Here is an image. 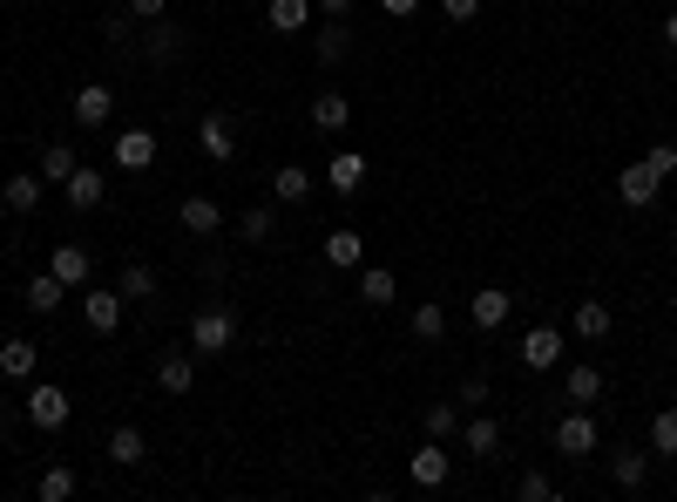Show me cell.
Returning a JSON list of instances; mask_svg holds the SVG:
<instances>
[{
  "instance_id": "9c48e42d",
  "label": "cell",
  "mask_w": 677,
  "mask_h": 502,
  "mask_svg": "<svg viewBox=\"0 0 677 502\" xmlns=\"http://www.w3.org/2000/svg\"><path fill=\"white\" fill-rule=\"evenodd\" d=\"M156 164V130H115V170H149Z\"/></svg>"
},
{
  "instance_id": "8d00e7d4",
  "label": "cell",
  "mask_w": 677,
  "mask_h": 502,
  "mask_svg": "<svg viewBox=\"0 0 677 502\" xmlns=\"http://www.w3.org/2000/svg\"><path fill=\"white\" fill-rule=\"evenodd\" d=\"M42 177H48V183H68V177H75V149H68V143H48V149H42Z\"/></svg>"
},
{
  "instance_id": "44dd1931",
  "label": "cell",
  "mask_w": 677,
  "mask_h": 502,
  "mask_svg": "<svg viewBox=\"0 0 677 502\" xmlns=\"http://www.w3.org/2000/svg\"><path fill=\"white\" fill-rule=\"evenodd\" d=\"M326 183L339 190V198H352V190L366 183V157H360V149H332V164H326Z\"/></svg>"
},
{
  "instance_id": "f35d334b",
  "label": "cell",
  "mask_w": 677,
  "mask_h": 502,
  "mask_svg": "<svg viewBox=\"0 0 677 502\" xmlns=\"http://www.w3.org/2000/svg\"><path fill=\"white\" fill-rule=\"evenodd\" d=\"M488 394H495V388H488V373H467L461 388H454V401H461V408H482Z\"/></svg>"
},
{
  "instance_id": "60d3db41",
  "label": "cell",
  "mask_w": 677,
  "mask_h": 502,
  "mask_svg": "<svg viewBox=\"0 0 677 502\" xmlns=\"http://www.w3.org/2000/svg\"><path fill=\"white\" fill-rule=\"evenodd\" d=\"M644 164H651L657 177H677V143H651V149H644Z\"/></svg>"
},
{
  "instance_id": "ba28073f",
  "label": "cell",
  "mask_w": 677,
  "mask_h": 502,
  "mask_svg": "<svg viewBox=\"0 0 677 502\" xmlns=\"http://www.w3.org/2000/svg\"><path fill=\"white\" fill-rule=\"evenodd\" d=\"M196 149H204L211 164H230V157H237V130H230V115H217V109H211L204 123H196Z\"/></svg>"
},
{
  "instance_id": "8992f818",
  "label": "cell",
  "mask_w": 677,
  "mask_h": 502,
  "mask_svg": "<svg viewBox=\"0 0 677 502\" xmlns=\"http://www.w3.org/2000/svg\"><path fill=\"white\" fill-rule=\"evenodd\" d=\"M508 313H515V292H501V286H482L467 299V320L482 326V333H501L508 326Z\"/></svg>"
},
{
  "instance_id": "ffe728a7",
  "label": "cell",
  "mask_w": 677,
  "mask_h": 502,
  "mask_svg": "<svg viewBox=\"0 0 677 502\" xmlns=\"http://www.w3.org/2000/svg\"><path fill=\"white\" fill-rule=\"evenodd\" d=\"M346 123H352V102H346L339 89H318V96H312V130H326V136H339Z\"/></svg>"
},
{
  "instance_id": "d6986e66",
  "label": "cell",
  "mask_w": 677,
  "mask_h": 502,
  "mask_svg": "<svg viewBox=\"0 0 677 502\" xmlns=\"http://www.w3.org/2000/svg\"><path fill=\"white\" fill-rule=\"evenodd\" d=\"M156 388H163L170 401H183L196 388V360L190 354H163V360H156Z\"/></svg>"
},
{
  "instance_id": "b9f144b4",
  "label": "cell",
  "mask_w": 677,
  "mask_h": 502,
  "mask_svg": "<svg viewBox=\"0 0 677 502\" xmlns=\"http://www.w3.org/2000/svg\"><path fill=\"white\" fill-rule=\"evenodd\" d=\"M170 0H129V21H163Z\"/></svg>"
},
{
  "instance_id": "5bb4252c",
  "label": "cell",
  "mask_w": 677,
  "mask_h": 502,
  "mask_svg": "<svg viewBox=\"0 0 677 502\" xmlns=\"http://www.w3.org/2000/svg\"><path fill=\"white\" fill-rule=\"evenodd\" d=\"M143 48H149V62H177L190 48V34L177 21H143Z\"/></svg>"
},
{
  "instance_id": "6da1fadb",
  "label": "cell",
  "mask_w": 677,
  "mask_h": 502,
  "mask_svg": "<svg viewBox=\"0 0 677 502\" xmlns=\"http://www.w3.org/2000/svg\"><path fill=\"white\" fill-rule=\"evenodd\" d=\"M230 339H237V320H230V305H196V320H190V354H230Z\"/></svg>"
},
{
  "instance_id": "d6a6232c",
  "label": "cell",
  "mask_w": 677,
  "mask_h": 502,
  "mask_svg": "<svg viewBox=\"0 0 677 502\" xmlns=\"http://www.w3.org/2000/svg\"><path fill=\"white\" fill-rule=\"evenodd\" d=\"M414 339L420 346H441L448 339V305H414Z\"/></svg>"
},
{
  "instance_id": "277c9868",
  "label": "cell",
  "mask_w": 677,
  "mask_h": 502,
  "mask_svg": "<svg viewBox=\"0 0 677 502\" xmlns=\"http://www.w3.org/2000/svg\"><path fill=\"white\" fill-rule=\"evenodd\" d=\"M27 421H34V428H61V421H68V388L34 380V388H27Z\"/></svg>"
},
{
  "instance_id": "d590c367",
  "label": "cell",
  "mask_w": 677,
  "mask_h": 502,
  "mask_svg": "<svg viewBox=\"0 0 677 502\" xmlns=\"http://www.w3.org/2000/svg\"><path fill=\"white\" fill-rule=\"evenodd\" d=\"M427 435H433V442H454V435H461V401H433V408H427Z\"/></svg>"
},
{
  "instance_id": "4dcf8cb0",
  "label": "cell",
  "mask_w": 677,
  "mask_h": 502,
  "mask_svg": "<svg viewBox=\"0 0 677 502\" xmlns=\"http://www.w3.org/2000/svg\"><path fill=\"white\" fill-rule=\"evenodd\" d=\"M271 198H278V204H305V198H312V170H298V164H285V170H278V177H271Z\"/></svg>"
},
{
  "instance_id": "8fae6325",
  "label": "cell",
  "mask_w": 677,
  "mask_h": 502,
  "mask_svg": "<svg viewBox=\"0 0 677 502\" xmlns=\"http://www.w3.org/2000/svg\"><path fill=\"white\" fill-rule=\"evenodd\" d=\"M461 448H467L474 461H495V455H501V421H495V414L461 421Z\"/></svg>"
},
{
  "instance_id": "cb8c5ba5",
  "label": "cell",
  "mask_w": 677,
  "mask_h": 502,
  "mask_svg": "<svg viewBox=\"0 0 677 502\" xmlns=\"http://www.w3.org/2000/svg\"><path fill=\"white\" fill-rule=\"evenodd\" d=\"M312 55H318V62H346V55H352V27L326 14V21H318V34H312Z\"/></svg>"
},
{
  "instance_id": "ac0fdd59",
  "label": "cell",
  "mask_w": 677,
  "mask_h": 502,
  "mask_svg": "<svg viewBox=\"0 0 677 502\" xmlns=\"http://www.w3.org/2000/svg\"><path fill=\"white\" fill-rule=\"evenodd\" d=\"M177 224L190 231V238H217V231H224V211H217L211 198H183V204H177Z\"/></svg>"
},
{
  "instance_id": "ab89813d",
  "label": "cell",
  "mask_w": 677,
  "mask_h": 502,
  "mask_svg": "<svg viewBox=\"0 0 677 502\" xmlns=\"http://www.w3.org/2000/svg\"><path fill=\"white\" fill-rule=\"evenodd\" d=\"M515 495H522V502H549V495H555V482H549L542 469H529L522 482H515Z\"/></svg>"
},
{
  "instance_id": "30bf717a",
  "label": "cell",
  "mask_w": 677,
  "mask_h": 502,
  "mask_svg": "<svg viewBox=\"0 0 677 502\" xmlns=\"http://www.w3.org/2000/svg\"><path fill=\"white\" fill-rule=\"evenodd\" d=\"M657 190H664V177H657L651 164H630V170L617 177V198H623L630 211H644V204H657Z\"/></svg>"
},
{
  "instance_id": "7c38bea8",
  "label": "cell",
  "mask_w": 677,
  "mask_h": 502,
  "mask_svg": "<svg viewBox=\"0 0 677 502\" xmlns=\"http://www.w3.org/2000/svg\"><path fill=\"white\" fill-rule=\"evenodd\" d=\"M603 388H610L603 367H589V360L563 373V401H569V408H596V401H603Z\"/></svg>"
},
{
  "instance_id": "52a82bcc",
  "label": "cell",
  "mask_w": 677,
  "mask_h": 502,
  "mask_svg": "<svg viewBox=\"0 0 677 502\" xmlns=\"http://www.w3.org/2000/svg\"><path fill=\"white\" fill-rule=\"evenodd\" d=\"M109 115H115L109 82H82V89H75V130H109Z\"/></svg>"
},
{
  "instance_id": "83f0119b",
  "label": "cell",
  "mask_w": 677,
  "mask_h": 502,
  "mask_svg": "<svg viewBox=\"0 0 677 502\" xmlns=\"http://www.w3.org/2000/svg\"><path fill=\"white\" fill-rule=\"evenodd\" d=\"M61 292H68V286H61L55 272H34V279L21 286V299H27V313H55V305H61Z\"/></svg>"
},
{
  "instance_id": "5b68a950",
  "label": "cell",
  "mask_w": 677,
  "mask_h": 502,
  "mask_svg": "<svg viewBox=\"0 0 677 502\" xmlns=\"http://www.w3.org/2000/svg\"><path fill=\"white\" fill-rule=\"evenodd\" d=\"M448 469H454V461H448V442H433V435H427V448L407 455V476H414L420 489H448Z\"/></svg>"
},
{
  "instance_id": "1f68e13d",
  "label": "cell",
  "mask_w": 677,
  "mask_h": 502,
  "mask_svg": "<svg viewBox=\"0 0 677 502\" xmlns=\"http://www.w3.org/2000/svg\"><path fill=\"white\" fill-rule=\"evenodd\" d=\"M576 339H589V346L610 339V305H603V299H583V305H576Z\"/></svg>"
},
{
  "instance_id": "4fadbf2b",
  "label": "cell",
  "mask_w": 677,
  "mask_h": 502,
  "mask_svg": "<svg viewBox=\"0 0 677 502\" xmlns=\"http://www.w3.org/2000/svg\"><path fill=\"white\" fill-rule=\"evenodd\" d=\"M555 360H563V333H555V326L522 333V367H529V373H549Z\"/></svg>"
},
{
  "instance_id": "7402d4cb",
  "label": "cell",
  "mask_w": 677,
  "mask_h": 502,
  "mask_svg": "<svg viewBox=\"0 0 677 502\" xmlns=\"http://www.w3.org/2000/svg\"><path fill=\"white\" fill-rule=\"evenodd\" d=\"M264 27L271 34H305L312 27V0H264Z\"/></svg>"
},
{
  "instance_id": "e0dca14e",
  "label": "cell",
  "mask_w": 677,
  "mask_h": 502,
  "mask_svg": "<svg viewBox=\"0 0 677 502\" xmlns=\"http://www.w3.org/2000/svg\"><path fill=\"white\" fill-rule=\"evenodd\" d=\"M610 482L617 489H644L651 482V448H610Z\"/></svg>"
},
{
  "instance_id": "2e32d148",
  "label": "cell",
  "mask_w": 677,
  "mask_h": 502,
  "mask_svg": "<svg viewBox=\"0 0 677 502\" xmlns=\"http://www.w3.org/2000/svg\"><path fill=\"white\" fill-rule=\"evenodd\" d=\"M48 272H55V279L75 292V286H89V272H95V265H89V252H82V245H68V238H61V245L48 252Z\"/></svg>"
},
{
  "instance_id": "f546056e",
  "label": "cell",
  "mask_w": 677,
  "mask_h": 502,
  "mask_svg": "<svg viewBox=\"0 0 677 502\" xmlns=\"http://www.w3.org/2000/svg\"><path fill=\"white\" fill-rule=\"evenodd\" d=\"M360 299L366 305H393V299H400V286H393L386 265H360Z\"/></svg>"
},
{
  "instance_id": "4316f807",
  "label": "cell",
  "mask_w": 677,
  "mask_h": 502,
  "mask_svg": "<svg viewBox=\"0 0 677 502\" xmlns=\"http://www.w3.org/2000/svg\"><path fill=\"white\" fill-rule=\"evenodd\" d=\"M109 461H115V469H136V461H149V442H143V428H129V421H123V428L109 435Z\"/></svg>"
},
{
  "instance_id": "74e56055",
  "label": "cell",
  "mask_w": 677,
  "mask_h": 502,
  "mask_svg": "<svg viewBox=\"0 0 677 502\" xmlns=\"http://www.w3.org/2000/svg\"><path fill=\"white\" fill-rule=\"evenodd\" d=\"M651 455H677V408H664L651 421Z\"/></svg>"
},
{
  "instance_id": "3957f363",
  "label": "cell",
  "mask_w": 677,
  "mask_h": 502,
  "mask_svg": "<svg viewBox=\"0 0 677 502\" xmlns=\"http://www.w3.org/2000/svg\"><path fill=\"white\" fill-rule=\"evenodd\" d=\"M318 252H326V265H332V272H360V265H366V238H360L352 224H332Z\"/></svg>"
},
{
  "instance_id": "d4e9b609",
  "label": "cell",
  "mask_w": 677,
  "mask_h": 502,
  "mask_svg": "<svg viewBox=\"0 0 677 502\" xmlns=\"http://www.w3.org/2000/svg\"><path fill=\"white\" fill-rule=\"evenodd\" d=\"M123 305H129L123 292H89V299H82V320H89L95 333H115V326H123Z\"/></svg>"
},
{
  "instance_id": "603a6c76",
  "label": "cell",
  "mask_w": 677,
  "mask_h": 502,
  "mask_svg": "<svg viewBox=\"0 0 677 502\" xmlns=\"http://www.w3.org/2000/svg\"><path fill=\"white\" fill-rule=\"evenodd\" d=\"M42 190H48V177H42V170H34V177H8V183H0V204H8L14 217H27L34 204H42Z\"/></svg>"
},
{
  "instance_id": "9a60e30c",
  "label": "cell",
  "mask_w": 677,
  "mask_h": 502,
  "mask_svg": "<svg viewBox=\"0 0 677 502\" xmlns=\"http://www.w3.org/2000/svg\"><path fill=\"white\" fill-rule=\"evenodd\" d=\"M61 190H68V211H95V204L109 198V177H102V170H89V164H75V177H68Z\"/></svg>"
},
{
  "instance_id": "484cf974",
  "label": "cell",
  "mask_w": 677,
  "mask_h": 502,
  "mask_svg": "<svg viewBox=\"0 0 677 502\" xmlns=\"http://www.w3.org/2000/svg\"><path fill=\"white\" fill-rule=\"evenodd\" d=\"M34 367H42V346H34V339H8V346H0V373H8V380H34Z\"/></svg>"
},
{
  "instance_id": "836d02e7",
  "label": "cell",
  "mask_w": 677,
  "mask_h": 502,
  "mask_svg": "<svg viewBox=\"0 0 677 502\" xmlns=\"http://www.w3.org/2000/svg\"><path fill=\"white\" fill-rule=\"evenodd\" d=\"M34 495H42V502H68L75 495V469H68V461H48L42 482H34Z\"/></svg>"
},
{
  "instance_id": "f1b7e54d",
  "label": "cell",
  "mask_w": 677,
  "mask_h": 502,
  "mask_svg": "<svg viewBox=\"0 0 677 502\" xmlns=\"http://www.w3.org/2000/svg\"><path fill=\"white\" fill-rule=\"evenodd\" d=\"M237 238H245V245H271V238H278V211H271V204H251L245 217H237Z\"/></svg>"
},
{
  "instance_id": "7a4b0ae2",
  "label": "cell",
  "mask_w": 677,
  "mask_h": 502,
  "mask_svg": "<svg viewBox=\"0 0 677 502\" xmlns=\"http://www.w3.org/2000/svg\"><path fill=\"white\" fill-rule=\"evenodd\" d=\"M549 442H555V455H569V461H589L603 435H596L589 408H569V414H563V421H555V428H549Z\"/></svg>"
},
{
  "instance_id": "7bdbcfd3",
  "label": "cell",
  "mask_w": 677,
  "mask_h": 502,
  "mask_svg": "<svg viewBox=\"0 0 677 502\" xmlns=\"http://www.w3.org/2000/svg\"><path fill=\"white\" fill-rule=\"evenodd\" d=\"M441 14L448 21H474V14H482V0H441Z\"/></svg>"
},
{
  "instance_id": "bcb514c9",
  "label": "cell",
  "mask_w": 677,
  "mask_h": 502,
  "mask_svg": "<svg viewBox=\"0 0 677 502\" xmlns=\"http://www.w3.org/2000/svg\"><path fill=\"white\" fill-rule=\"evenodd\" d=\"M664 42H670V48H677V14H664Z\"/></svg>"
},
{
  "instance_id": "f6af8a7d",
  "label": "cell",
  "mask_w": 677,
  "mask_h": 502,
  "mask_svg": "<svg viewBox=\"0 0 677 502\" xmlns=\"http://www.w3.org/2000/svg\"><path fill=\"white\" fill-rule=\"evenodd\" d=\"M386 8V21H407V14H420V0H380Z\"/></svg>"
},
{
  "instance_id": "ee69618b",
  "label": "cell",
  "mask_w": 677,
  "mask_h": 502,
  "mask_svg": "<svg viewBox=\"0 0 677 502\" xmlns=\"http://www.w3.org/2000/svg\"><path fill=\"white\" fill-rule=\"evenodd\" d=\"M312 8H318V14H332V21H346L352 8H360V0H312Z\"/></svg>"
},
{
  "instance_id": "e575fe53",
  "label": "cell",
  "mask_w": 677,
  "mask_h": 502,
  "mask_svg": "<svg viewBox=\"0 0 677 502\" xmlns=\"http://www.w3.org/2000/svg\"><path fill=\"white\" fill-rule=\"evenodd\" d=\"M115 292H123L129 305H143V299H156V272H149V265H123V279H115Z\"/></svg>"
}]
</instances>
